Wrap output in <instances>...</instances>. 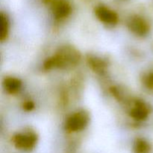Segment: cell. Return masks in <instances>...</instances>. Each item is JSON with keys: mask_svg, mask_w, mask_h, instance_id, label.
<instances>
[{"mask_svg": "<svg viewBox=\"0 0 153 153\" xmlns=\"http://www.w3.org/2000/svg\"><path fill=\"white\" fill-rule=\"evenodd\" d=\"M79 54L72 47H64L59 51L53 58L47 60L45 67L49 69L51 67H66L67 66L75 65L79 61Z\"/></svg>", "mask_w": 153, "mask_h": 153, "instance_id": "cell-1", "label": "cell"}, {"mask_svg": "<svg viewBox=\"0 0 153 153\" xmlns=\"http://www.w3.org/2000/svg\"><path fill=\"white\" fill-rule=\"evenodd\" d=\"M89 122V116L85 111L73 114L67 120L66 128L69 131H77L84 129Z\"/></svg>", "mask_w": 153, "mask_h": 153, "instance_id": "cell-2", "label": "cell"}, {"mask_svg": "<svg viewBox=\"0 0 153 153\" xmlns=\"http://www.w3.org/2000/svg\"><path fill=\"white\" fill-rule=\"evenodd\" d=\"M14 146L17 149L29 150L34 147L37 142V137L33 133L17 134L13 138Z\"/></svg>", "mask_w": 153, "mask_h": 153, "instance_id": "cell-3", "label": "cell"}, {"mask_svg": "<svg viewBox=\"0 0 153 153\" xmlns=\"http://www.w3.org/2000/svg\"><path fill=\"white\" fill-rule=\"evenodd\" d=\"M128 28L137 35L143 36L149 31V25L144 19L138 16H133L128 20Z\"/></svg>", "mask_w": 153, "mask_h": 153, "instance_id": "cell-4", "label": "cell"}, {"mask_svg": "<svg viewBox=\"0 0 153 153\" xmlns=\"http://www.w3.org/2000/svg\"><path fill=\"white\" fill-rule=\"evenodd\" d=\"M95 13L100 21L106 24H115L118 21L117 14L104 6L97 7L95 10Z\"/></svg>", "mask_w": 153, "mask_h": 153, "instance_id": "cell-5", "label": "cell"}, {"mask_svg": "<svg viewBox=\"0 0 153 153\" xmlns=\"http://www.w3.org/2000/svg\"><path fill=\"white\" fill-rule=\"evenodd\" d=\"M54 16L58 19L67 17L71 12V6L66 0H54L52 3Z\"/></svg>", "mask_w": 153, "mask_h": 153, "instance_id": "cell-6", "label": "cell"}, {"mask_svg": "<svg viewBox=\"0 0 153 153\" xmlns=\"http://www.w3.org/2000/svg\"><path fill=\"white\" fill-rule=\"evenodd\" d=\"M149 115V110L144 104L140 102L131 111V116L134 119L142 120L146 119Z\"/></svg>", "mask_w": 153, "mask_h": 153, "instance_id": "cell-7", "label": "cell"}, {"mask_svg": "<svg viewBox=\"0 0 153 153\" xmlns=\"http://www.w3.org/2000/svg\"><path fill=\"white\" fill-rule=\"evenodd\" d=\"M4 85L7 91L13 94L19 91L21 87V82L15 78H7L4 80Z\"/></svg>", "mask_w": 153, "mask_h": 153, "instance_id": "cell-8", "label": "cell"}, {"mask_svg": "<svg viewBox=\"0 0 153 153\" xmlns=\"http://www.w3.org/2000/svg\"><path fill=\"white\" fill-rule=\"evenodd\" d=\"M134 153H149L150 146L149 143L142 139H138L134 146Z\"/></svg>", "mask_w": 153, "mask_h": 153, "instance_id": "cell-9", "label": "cell"}, {"mask_svg": "<svg viewBox=\"0 0 153 153\" xmlns=\"http://www.w3.org/2000/svg\"><path fill=\"white\" fill-rule=\"evenodd\" d=\"M1 19V30H0V39L1 40H4L7 34V30H8V22L3 13H1L0 16Z\"/></svg>", "mask_w": 153, "mask_h": 153, "instance_id": "cell-10", "label": "cell"}, {"mask_svg": "<svg viewBox=\"0 0 153 153\" xmlns=\"http://www.w3.org/2000/svg\"><path fill=\"white\" fill-rule=\"evenodd\" d=\"M145 85L149 89L153 90V73L148 74L145 78Z\"/></svg>", "mask_w": 153, "mask_h": 153, "instance_id": "cell-11", "label": "cell"}]
</instances>
